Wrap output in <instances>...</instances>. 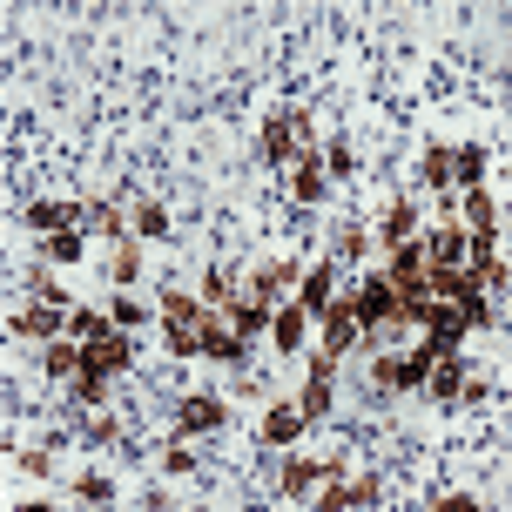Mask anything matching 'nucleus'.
Segmentation results:
<instances>
[{"label":"nucleus","instance_id":"nucleus-3","mask_svg":"<svg viewBox=\"0 0 512 512\" xmlns=\"http://www.w3.org/2000/svg\"><path fill=\"white\" fill-rule=\"evenodd\" d=\"M310 128H317L310 108H283V115H270V122H263V142H256L263 162H270V169H290V162L310 149Z\"/></svg>","mask_w":512,"mask_h":512},{"label":"nucleus","instance_id":"nucleus-42","mask_svg":"<svg viewBox=\"0 0 512 512\" xmlns=\"http://www.w3.org/2000/svg\"><path fill=\"white\" fill-rule=\"evenodd\" d=\"M21 512H54V506H48V499H27V506H21Z\"/></svg>","mask_w":512,"mask_h":512},{"label":"nucleus","instance_id":"nucleus-2","mask_svg":"<svg viewBox=\"0 0 512 512\" xmlns=\"http://www.w3.org/2000/svg\"><path fill=\"white\" fill-rule=\"evenodd\" d=\"M411 324H418V344H432L438 358H452V351H459L465 337H472V317H465L459 304H445V297H425V304L411 310Z\"/></svg>","mask_w":512,"mask_h":512},{"label":"nucleus","instance_id":"nucleus-20","mask_svg":"<svg viewBox=\"0 0 512 512\" xmlns=\"http://www.w3.org/2000/svg\"><path fill=\"white\" fill-rule=\"evenodd\" d=\"M465 384H472V378H465V358L452 351V358H438V364H432V384H425V391H432V405L452 411V405L465 398Z\"/></svg>","mask_w":512,"mask_h":512},{"label":"nucleus","instance_id":"nucleus-37","mask_svg":"<svg viewBox=\"0 0 512 512\" xmlns=\"http://www.w3.org/2000/svg\"><path fill=\"white\" fill-rule=\"evenodd\" d=\"M310 512H358V506H351V479H337V486H324L317 499H310Z\"/></svg>","mask_w":512,"mask_h":512},{"label":"nucleus","instance_id":"nucleus-36","mask_svg":"<svg viewBox=\"0 0 512 512\" xmlns=\"http://www.w3.org/2000/svg\"><path fill=\"white\" fill-rule=\"evenodd\" d=\"M75 499H81V506H108V499H115V486H108L102 472H81V479H75Z\"/></svg>","mask_w":512,"mask_h":512},{"label":"nucleus","instance_id":"nucleus-32","mask_svg":"<svg viewBox=\"0 0 512 512\" xmlns=\"http://www.w3.org/2000/svg\"><path fill=\"white\" fill-rule=\"evenodd\" d=\"M196 297H203L209 310H230L236 297H230V270H223V263H216V270H203V290H196Z\"/></svg>","mask_w":512,"mask_h":512},{"label":"nucleus","instance_id":"nucleus-13","mask_svg":"<svg viewBox=\"0 0 512 512\" xmlns=\"http://www.w3.org/2000/svg\"><path fill=\"white\" fill-rule=\"evenodd\" d=\"M203 358H209V364H230V371L250 358V337H236L223 310H209V317H203Z\"/></svg>","mask_w":512,"mask_h":512},{"label":"nucleus","instance_id":"nucleus-14","mask_svg":"<svg viewBox=\"0 0 512 512\" xmlns=\"http://www.w3.org/2000/svg\"><path fill=\"white\" fill-rule=\"evenodd\" d=\"M310 324H317V317H304L297 304H283L277 324H270V351H277V358H310Z\"/></svg>","mask_w":512,"mask_h":512},{"label":"nucleus","instance_id":"nucleus-9","mask_svg":"<svg viewBox=\"0 0 512 512\" xmlns=\"http://www.w3.org/2000/svg\"><path fill=\"white\" fill-rule=\"evenodd\" d=\"M290 304L304 310V317H331L344 297H337V256H324V263H310L304 270V283H297V297Z\"/></svg>","mask_w":512,"mask_h":512},{"label":"nucleus","instance_id":"nucleus-22","mask_svg":"<svg viewBox=\"0 0 512 512\" xmlns=\"http://www.w3.org/2000/svg\"><path fill=\"white\" fill-rule=\"evenodd\" d=\"M223 317H230V331H236V337H270V324H277V310L256 304V297H236Z\"/></svg>","mask_w":512,"mask_h":512},{"label":"nucleus","instance_id":"nucleus-7","mask_svg":"<svg viewBox=\"0 0 512 512\" xmlns=\"http://www.w3.org/2000/svg\"><path fill=\"white\" fill-rule=\"evenodd\" d=\"M297 283H304V263H297V256H270V263H256V270H250L243 297H256V304L283 310V290H297Z\"/></svg>","mask_w":512,"mask_h":512},{"label":"nucleus","instance_id":"nucleus-23","mask_svg":"<svg viewBox=\"0 0 512 512\" xmlns=\"http://www.w3.org/2000/svg\"><path fill=\"white\" fill-rule=\"evenodd\" d=\"M34 250H41V263H81V256H88V230H54V236H41V243H34Z\"/></svg>","mask_w":512,"mask_h":512},{"label":"nucleus","instance_id":"nucleus-27","mask_svg":"<svg viewBox=\"0 0 512 512\" xmlns=\"http://www.w3.org/2000/svg\"><path fill=\"white\" fill-rule=\"evenodd\" d=\"M108 331H115V317H108V310H95V304L68 310V337H75V344H95V337H108Z\"/></svg>","mask_w":512,"mask_h":512},{"label":"nucleus","instance_id":"nucleus-35","mask_svg":"<svg viewBox=\"0 0 512 512\" xmlns=\"http://www.w3.org/2000/svg\"><path fill=\"white\" fill-rule=\"evenodd\" d=\"M324 169H331L337 182H351L358 176V149H351V142H331V149H324Z\"/></svg>","mask_w":512,"mask_h":512},{"label":"nucleus","instance_id":"nucleus-44","mask_svg":"<svg viewBox=\"0 0 512 512\" xmlns=\"http://www.w3.org/2000/svg\"><path fill=\"white\" fill-rule=\"evenodd\" d=\"M189 512H203V506H189Z\"/></svg>","mask_w":512,"mask_h":512},{"label":"nucleus","instance_id":"nucleus-21","mask_svg":"<svg viewBox=\"0 0 512 512\" xmlns=\"http://www.w3.org/2000/svg\"><path fill=\"white\" fill-rule=\"evenodd\" d=\"M155 310H162V324H182V331H196V324L209 317V304L196 297V290H162V297H155Z\"/></svg>","mask_w":512,"mask_h":512},{"label":"nucleus","instance_id":"nucleus-38","mask_svg":"<svg viewBox=\"0 0 512 512\" xmlns=\"http://www.w3.org/2000/svg\"><path fill=\"white\" fill-rule=\"evenodd\" d=\"M14 465H21L27 479H48V472H54V452H41V445H34V452H14Z\"/></svg>","mask_w":512,"mask_h":512},{"label":"nucleus","instance_id":"nucleus-26","mask_svg":"<svg viewBox=\"0 0 512 512\" xmlns=\"http://www.w3.org/2000/svg\"><path fill=\"white\" fill-rule=\"evenodd\" d=\"M41 371H48V378H61V384H75L81 378V344H75V337L48 344V351H41Z\"/></svg>","mask_w":512,"mask_h":512},{"label":"nucleus","instance_id":"nucleus-41","mask_svg":"<svg viewBox=\"0 0 512 512\" xmlns=\"http://www.w3.org/2000/svg\"><path fill=\"white\" fill-rule=\"evenodd\" d=\"M459 405H492V384H486V378H472V384H465V398H459Z\"/></svg>","mask_w":512,"mask_h":512},{"label":"nucleus","instance_id":"nucleus-25","mask_svg":"<svg viewBox=\"0 0 512 512\" xmlns=\"http://www.w3.org/2000/svg\"><path fill=\"white\" fill-rule=\"evenodd\" d=\"M108 277L122 283V290H135V283H142V236H128V243H115V250H108Z\"/></svg>","mask_w":512,"mask_h":512},{"label":"nucleus","instance_id":"nucleus-29","mask_svg":"<svg viewBox=\"0 0 512 512\" xmlns=\"http://www.w3.org/2000/svg\"><path fill=\"white\" fill-rule=\"evenodd\" d=\"M108 317H115V331H142V324H149V317H162V310L149 304V297H115V304H108Z\"/></svg>","mask_w":512,"mask_h":512},{"label":"nucleus","instance_id":"nucleus-39","mask_svg":"<svg viewBox=\"0 0 512 512\" xmlns=\"http://www.w3.org/2000/svg\"><path fill=\"white\" fill-rule=\"evenodd\" d=\"M432 512H479L472 492H432Z\"/></svg>","mask_w":512,"mask_h":512},{"label":"nucleus","instance_id":"nucleus-10","mask_svg":"<svg viewBox=\"0 0 512 512\" xmlns=\"http://www.w3.org/2000/svg\"><path fill=\"white\" fill-rule=\"evenodd\" d=\"M7 331L21 337V344H41V351H48V344H61V337H68V310H54V304H21Z\"/></svg>","mask_w":512,"mask_h":512},{"label":"nucleus","instance_id":"nucleus-19","mask_svg":"<svg viewBox=\"0 0 512 512\" xmlns=\"http://www.w3.org/2000/svg\"><path fill=\"white\" fill-rule=\"evenodd\" d=\"M21 223H27L34 236L75 230V223H81V203H61V196H54V203H27V209H21Z\"/></svg>","mask_w":512,"mask_h":512},{"label":"nucleus","instance_id":"nucleus-28","mask_svg":"<svg viewBox=\"0 0 512 512\" xmlns=\"http://www.w3.org/2000/svg\"><path fill=\"white\" fill-rule=\"evenodd\" d=\"M459 223L465 230H499V196H492V189H465Z\"/></svg>","mask_w":512,"mask_h":512},{"label":"nucleus","instance_id":"nucleus-1","mask_svg":"<svg viewBox=\"0 0 512 512\" xmlns=\"http://www.w3.org/2000/svg\"><path fill=\"white\" fill-rule=\"evenodd\" d=\"M432 364H438V351L432 344H411L405 358H371V384H378V398H398V391H425L432 384Z\"/></svg>","mask_w":512,"mask_h":512},{"label":"nucleus","instance_id":"nucleus-40","mask_svg":"<svg viewBox=\"0 0 512 512\" xmlns=\"http://www.w3.org/2000/svg\"><path fill=\"white\" fill-rule=\"evenodd\" d=\"M115 438H122V418H95V425H88V445H115Z\"/></svg>","mask_w":512,"mask_h":512},{"label":"nucleus","instance_id":"nucleus-31","mask_svg":"<svg viewBox=\"0 0 512 512\" xmlns=\"http://www.w3.org/2000/svg\"><path fill=\"white\" fill-rule=\"evenodd\" d=\"M331 243H337V250H331V256H337V263H358V256H364V250H371V230H364V223H344V230H337V236H331Z\"/></svg>","mask_w":512,"mask_h":512},{"label":"nucleus","instance_id":"nucleus-6","mask_svg":"<svg viewBox=\"0 0 512 512\" xmlns=\"http://www.w3.org/2000/svg\"><path fill=\"white\" fill-rule=\"evenodd\" d=\"M230 425V398H216V391H189L176 398V438H209Z\"/></svg>","mask_w":512,"mask_h":512},{"label":"nucleus","instance_id":"nucleus-43","mask_svg":"<svg viewBox=\"0 0 512 512\" xmlns=\"http://www.w3.org/2000/svg\"><path fill=\"white\" fill-rule=\"evenodd\" d=\"M506 310H512V290H506Z\"/></svg>","mask_w":512,"mask_h":512},{"label":"nucleus","instance_id":"nucleus-8","mask_svg":"<svg viewBox=\"0 0 512 512\" xmlns=\"http://www.w3.org/2000/svg\"><path fill=\"white\" fill-rule=\"evenodd\" d=\"M128 364H135V331H108L95 344H81V371L88 378H122Z\"/></svg>","mask_w":512,"mask_h":512},{"label":"nucleus","instance_id":"nucleus-11","mask_svg":"<svg viewBox=\"0 0 512 512\" xmlns=\"http://www.w3.org/2000/svg\"><path fill=\"white\" fill-rule=\"evenodd\" d=\"M283 176H290V203H304V209H317V203H331V169H324V155H297V162H290V169H283Z\"/></svg>","mask_w":512,"mask_h":512},{"label":"nucleus","instance_id":"nucleus-30","mask_svg":"<svg viewBox=\"0 0 512 512\" xmlns=\"http://www.w3.org/2000/svg\"><path fill=\"white\" fill-rule=\"evenodd\" d=\"M486 162L492 155L479 142H459V189H486Z\"/></svg>","mask_w":512,"mask_h":512},{"label":"nucleus","instance_id":"nucleus-12","mask_svg":"<svg viewBox=\"0 0 512 512\" xmlns=\"http://www.w3.org/2000/svg\"><path fill=\"white\" fill-rule=\"evenodd\" d=\"M418 189L438 196V203L459 189V149H452V142H432V149H425V162H418Z\"/></svg>","mask_w":512,"mask_h":512},{"label":"nucleus","instance_id":"nucleus-15","mask_svg":"<svg viewBox=\"0 0 512 512\" xmlns=\"http://www.w3.org/2000/svg\"><path fill=\"white\" fill-rule=\"evenodd\" d=\"M418 236H425V216H418V203H411V196L384 203V216H378V243H384V250H398V243H418Z\"/></svg>","mask_w":512,"mask_h":512},{"label":"nucleus","instance_id":"nucleus-34","mask_svg":"<svg viewBox=\"0 0 512 512\" xmlns=\"http://www.w3.org/2000/svg\"><path fill=\"white\" fill-rule=\"evenodd\" d=\"M351 506H358V512L384 506V479H378V472H358V479H351Z\"/></svg>","mask_w":512,"mask_h":512},{"label":"nucleus","instance_id":"nucleus-16","mask_svg":"<svg viewBox=\"0 0 512 512\" xmlns=\"http://www.w3.org/2000/svg\"><path fill=\"white\" fill-rule=\"evenodd\" d=\"M317 337H324L317 351H337V358H344V351H358V344H364V324H358V310H351V297H344V304H337L331 317H317Z\"/></svg>","mask_w":512,"mask_h":512},{"label":"nucleus","instance_id":"nucleus-24","mask_svg":"<svg viewBox=\"0 0 512 512\" xmlns=\"http://www.w3.org/2000/svg\"><path fill=\"white\" fill-rule=\"evenodd\" d=\"M128 230L142 236V243H169V209L155 203V196H142V203L128 209Z\"/></svg>","mask_w":512,"mask_h":512},{"label":"nucleus","instance_id":"nucleus-17","mask_svg":"<svg viewBox=\"0 0 512 512\" xmlns=\"http://www.w3.org/2000/svg\"><path fill=\"white\" fill-rule=\"evenodd\" d=\"M304 432H310V418L290 405V398H277V405L263 411V425H256V438H263V445H277V452H283V445H297Z\"/></svg>","mask_w":512,"mask_h":512},{"label":"nucleus","instance_id":"nucleus-5","mask_svg":"<svg viewBox=\"0 0 512 512\" xmlns=\"http://www.w3.org/2000/svg\"><path fill=\"white\" fill-rule=\"evenodd\" d=\"M337 479H344V459H337V452H324V459H304V452H290V459L277 465V492H283V499H304V492L337 486Z\"/></svg>","mask_w":512,"mask_h":512},{"label":"nucleus","instance_id":"nucleus-33","mask_svg":"<svg viewBox=\"0 0 512 512\" xmlns=\"http://www.w3.org/2000/svg\"><path fill=\"white\" fill-rule=\"evenodd\" d=\"M162 472H169V479H182V472H196V452H189V438H169V445H162Z\"/></svg>","mask_w":512,"mask_h":512},{"label":"nucleus","instance_id":"nucleus-4","mask_svg":"<svg viewBox=\"0 0 512 512\" xmlns=\"http://www.w3.org/2000/svg\"><path fill=\"white\" fill-rule=\"evenodd\" d=\"M337 351H310L304 358V391H297V411H304L310 425H324V418H331L337 411Z\"/></svg>","mask_w":512,"mask_h":512},{"label":"nucleus","instance_id":"nucleus-18","mask_svg":"<svg viewBox=\"0 0 512 512\" xmlns=\"http://www.w3.org/2000/svg\"><path fill=\"white\" fill-rule=\"evenodd\" d=\"M81 230L88 236H108V243H128V223H122V203L115 196H95V203H81Z\"/></svg>","mask_w":512,"mask_h":512}]
</instances>
